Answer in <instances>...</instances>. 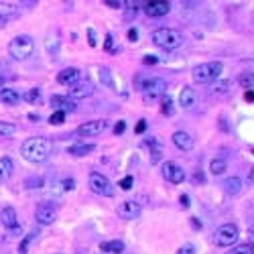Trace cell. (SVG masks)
<instances>
[{
    "instance_id": "obj_1",
    "label": "cell",
    "mask_w": 254,
    "mask_h": 254,
    "mask_svg": "<svg viewBox=\"0 0 254 254\" xmlns=\"http://www.w3.org/2000/svg\"><path fill=\"white\" fill-rule=\"evenodd\" d=\"M51 152H53V143L45 137H33V139H27L23 145H21V155L25 161L37 165V163H45Z\"/></svg>"
},
{
    "instance_id": "obj_2",
    "label": "cell",
    "mask_w": 254,
    "mask_h": 254,
    "mask_svg": "<svg viewBox=\"0 0 254 254\" xmlns=\"http://www.w3.org/2000/svg\"><path fill=\"white\" fill-rule=\"evenodd\" d=\"M152 43H155L159 49H165V51H173V49H179L183 45V35L175 29H167V27H161L152 33Z\"/></svg>"
},
{
    "instance_id": "obj_3",
    "label": "cell",
    "mask_w": 254,
    "mask_h": 254,
    "mask_svg": "<svg viewBox=\"0 0 254 254\" xmlns=\"http://www.w3.org/2000/svg\"><path fill=\"white\" fill-rule=\"evenodd\" d=\"M222 72H224L222 61H208V63H201V65L193 67L191 77L195 83H214V81H218L219 75H222Z\"/></svg>"
},
{
    "instance_id": "obj_4",
    "label": "cell",
    "mask_w": 254,
    "mask_h": 254,
    "mask_svg": "<svg viewBox=\"0 0 254 254\" xmlns=\"http://www.w3.org/2000/svg\"><path fill=\"white\" fill-rule=\"evenodd\" d=\"M8 53L16 61H25V59H29L33 53H35V41H33L31 35H16L8 43Z\"/></svg>"
},
{
    "instance_id": "obj_5",
    "label": "cell",
    "mask_w": 254,
    "mask_h": 254,
    "mask_svg": "<svg viewBox=\"0 0 254 254\" xmlns=\"http://www.w3.org/2000/svg\"><path fill=\"white\" fill-rule=\"evenodd\" d=\"M141 92H143L145 102H155L167 94V81L163 77L141 79Z\"/></svg>"
},
{
    "instance_id": "obj_6",
    "label": "cell",
    "mask_w": 254,
    "mask_h": 254,
    "mask_svg": "<svg viewBox=\"0 0 254 254\" xmlns=\"http://www.w3.org/2000/svg\"><path fill=\"white\" fill-rule=\"evenodd\" d=\"M90 189L96 193V195H102V197H112L116 193V187H114V183L104 175V173H100V171H92L90 173Z\"/></svg>"
},
{
    "instance_id": "obj_7",
    "label": "cell",
    "mask_w": 254,
    "mask_h": 254,
    "mask_svg": "<svg viewBox=\"0 0 254 254\" xmlns=\"http://www.w3.org/2000/svg\"><path fill=\"white\" fill-rule=\"evenodd\" d=\"M240 238V228L236 224H224L214 232V242L218 246H234Z\"/></svg>"
},
{
    "instance_id": "obj_8",
    "label": "cell",
    "mask_w": 254,
    "mask_h": 254,
    "mask_svg": "<svg viewBox=\"0 0 254 254\" xmlns=\"http://www.w3.org/2000/svg\"><path fill=\"white\" fill-rule=\"evenodd\" d=\"M94 94V83L90 79H79L73 86H70V92H67V98H72L73 102L79 98H90Z\"/></svg>"
},
{
    "instance_id": "obj_9",
    "label": "cell",
    "mask_w": 254,
    "mask_h": 254,
    "mask_svg": "<svg viewBox=\"0 0 254 254\" xmlns=\"http://www.w3.org/2000/svg\"><path fill=\"white\" fill-rule=\"evenodd\" d=\"M163 177L169 181V183H173V185H179V183H183L185 181V171L177 165V163H173V161H167V163H163Z\"/></svg>"
},
{
    "instance_id": "obj_10",
    "label": "cell",
    "mask_w": 254,
    "mask_h": 254,
    "mask_svg": "<svg viewBox=\"0 0 254 254\" xmlns=\"http://www.w3.org/2000/svg\"><path fill=\"white\" fill-rule=\"evenodd\" d=\"M108 126H110L108 120H90L86 124H81L75 132L79 134V137H98V134L108 130Z\"/></svg>"
},
{
    "instance_id": "obj_11",
    "label": "cell",
    "mask_w": 254,
    "mask_h": 254,
    "mask_svg": "<svg viewBox=\"0 0 254 254\" xmlns=\"http://www.w3.org/2000/svg\"><path fill=\"white\" fill-rule=\"evenodd\" d=\"M141 214H143V206L134 199H126L118 206V216H120L122 219H137Z\"/></svg>"
},
{
    "instance_id": "obj_12",
    "label": "cell",
    "mask_w": 254,
    "mask_h": 254,
    "mask_svg": "<svg viewBox=\"0 0 254 254\" xmlns=\"http://www.w3.org/2000/svg\"><path fill=\"white\" fill-rule=\"evenodd\" d=\"M145 12L150 19H161V16L171 12V2H167V0H152V2L145 4Z\"/></svg>"
},
{
    "instance_id": "obj_13",
    "label": "cell",
    "mask_w": 254,
    "mask_h": 254,
    "mask_svg": "<svg viewBox=\"0 0 254 254\" xmlns=\"http://www.w3.org/2000/svg\"><path fill=\"white\" fill-rule=\"evenodd\" d=\"M35 219L41 226H51L57 219V210L53 206H49V203H41L35 210Z\"/></svg>"
},
{
    "instance_id": "obj_14",
    "label": "cell",
    "mask_w": 254,
    "mask_h": 254,
    "mask_svg": "<svg viewBox=\"0 0 254 254\" xmlns=\"http://www.w3.org/2000/svg\"><path fill=\"white\" fill-rule=\"evenodd\" d=\"M0 222H2L4 228L8 230H14V232H19V216H16V210L12 206H6L2 208V212H0Z\"/></svg>"
},
{
    "instance_id": "obj_15",
    "label": "cell",
    "mask_w": 254,
    "mask_h": 254,
    "mask_svg": "<svg viewBox=\"0 0 254 254\" xmlns=\"http://www.w3.org/2000/svg\"><path fill=\"white\" fill-rule=\"evenodd\" d=\"M51 106H53L55 110H61V112H75V108H77V104L72 100V98H67V96H59V94H55V96H51Z\"/></svg>"
},
{
    "instance_id": "obj_16",
    "label": "cell",
    "mask_w": 254,
    "mask_h": 254,
    "mask_svg": "<svg viewBox=\"0 0 254 254\" xmlns=\"http://www.w3.org/2000/svg\"><path fill=\"white\" fill-rule=\"evenodd\" d=\"M171 141H173V145H175L179 150H191V148H193V145H195V141L191 139V134H187L185 130H177V132H173Z\"/></svg>"
},
{
    "instance_id": "obj_17",
    "label": "cell",
    "mask_w": 254,
    "mask_h": 254,
    "mask_svg": "<svg viewBox=\"0 0 254 254\" xmlns=\"http://www.w3.org/2000/svg\"><path fill=\"white\" fill-rule=\"evenodd\" d=\"M79 75H81V72L77 67H65V70H61L57 73V81L61 86H73L75 81H79Z\"/></svg>"
},
{
    "instance_id": "obj_18",
    "label": "cell",
    "mask_w": 254,
    "mask_h": 254,
    "mask_svg": "<svg viewBox=\"0 0 254 254\" xmlns=\"http://www.w3.org/2000/svg\"><path fill=\"white\" fill-rule=\"evenodd\" d=\"M195 100H197L195 90H193L191 86H183V90H181V94H179V106L191 108V106H195Z\"/></svg>"
},
{
    "instance_id": "obj_19",
    "label": "cell",
    "mask_w": 254,
    "mask_h": 254,
    "mask_svg": "<svg viewBox=\"0 0 254 254\" xmlns=\"http://www.w3.org/2000/svg\"><path fill=\"white\" fill-rule=\"evenodd\" d=\"M19 16V6H16L14 2H0V21H12Z\"/></svg>"
},
{
    "instance_id": "obj_20",
    "label": "cell",
    "mask_w": 254,
    "mask_h": 254,
    "mask_svg": "<svg viewBox=\"0 0 254 254\" xmlns=\"http://www.w3.org/2000/svg\"><path fill=\"white\" fill-rule=\"evenodd\" d=\"M96 150V145L94 143H77V145H72L70 148H67V152L73 157H86L90 155V152Z\"/></svg>"
},
{
    "instance_id": "obj_21",
    "label": "cell",
    "mask_w": 254,
    "mask_h": 254,
    "mask_svg": "<svg viewBox=\"0 0 254 254\" xmlns=\"http://www.w3.org/2000/svg\"><path fill=\"white\" fill-rule=\"evenodd\" d=\"M0 100H2V104H6V106H16L21 102V94L12 88H2L0 90Z\"/></svg>"
},
{
    "instance_id": "obj_22",
    "label": "cell",
    "mask_w": 254,
    "mask_h": 254,
    "mask_svg": "<svg viewBox=\"0 0 254 254\" xmlns=\"http://www.w3.org/2000/svg\"><path fill=\"white\" fill-rule=\"evenodd\" d=\"M222 187H224V191L228 195H238L242 191V179L240 177H228Z\"/></svg>"
},
{
    "instance_id": "obj_23",
    "label": "cell",
    "mask_w": 254,
    "mask_h": 254,
    "mask_svg": "<svg viewBox=\"0 0 254 254\" xmlns=\"http://www.w3.org/2000/svg\"><path fill=\"white\" fill-rule=\"evenodd\" d=\"M12 171H14L12 159H10V157H2V159H0V183L8 181L10 175H12Z\"/></svg>"
},
{
    "instance_id": "obj_24",
    "label": "cell",
    "mask_w": 254,
    "mask_h": 254,
    "mask_svg": "<svg viewBox=\"0 0 254 254\" xmlns=\"http://www.w3.org/2000/svg\"><path fill=\"white\" fill-rule=\"evenodd\" d=\"M124 242L122 240H110V242H102L100 250L102 252H108V254H122L124 252Z\"/></svg>"
},
{
    "instance_id": "obj_25",
    "label": "cell",
    "mask_w": 254,
    "mask_h": 254,
    "mask_svg": "<svg viewBox=\"0 0 254 254\" xmlns=\"http://www.w3.org/2000/svg\"><path fill=\"white\" fill-rule=\"evenodd\" d=\"M226 169H228V165H226L224 159H212V161H210V173H212L214 177L224 175Z\"/></svg>"
},
{
    "instance_id": "obj_26",
    "label": "cell",
    "mask_w": 254,
    "mask_h": 254,
    "mask_svg": "<svg viewBox=\"0 0 254 254\" xmlns=\"http://www.w3.org/2000/svg\"><path fill=\"white\" fill-rule=\"evenodd\" d=\"M35 238H39V230H33V232H29L25 238L21 240V244H19V252L21 254H27L29 252V246H31V242L35 240Z\"/></svg>"
},
{
    "instance_id": "obj_27",
    "label": "cell",
    "mask_w": 254,
    "mask_h": 254,
    "mask_svg": "<svg viewBox=\"0 0 254 254\" xmlns=\"http://www.w3.org/2000/svg\"><path fill=\"white\" fill-rule=\"evenodd\" d=\"M161 112H163V116H171L175 110H173V98L169 96V94H165L163 98H161Z\"/></svg>"
},
{
    "instance_id": "obj_28",
    "label": "cell",
    "mask_w": 254,
    "mask_h": 254,
    "mask_svg": "<svg viewBox=\"0 0 254 254\" xmlns=\"http://www.w3.org/2000/svg\"><path fill=\"white\" fill-rule=\"evenodd\" d=\"M228 88H230V81H216L210 94H212V96H216V98L226 96V94H228Z\"/></svg>"
},
{
    "instance_id": "obj_29",
    "label": "cell",
    "mask_w": 254,
    "mask_h": 254,
    "mask_svg": "<svg viewBox=\"0 0 254 254\" xmlns=\"http://www.w3.org/2000/svg\"><path fill=\"white\" fill-rule=\"evenodd\" d=\"M21 98H23L25 102H29V104H35V102L41 100V90H39V88H31V90H27Z\"/></svg>"
},
{
    "instance_id": "obj_30",
    "label": "cell",
    "mask_w": 254,
    "mask_h": 254,
    "mask_svg": "<svg viewBox=\"0 0 254 254\" xmlns=\"http://www.w3.org/2000/svg\"><path fill=\"white\" fill-rule=\"evenodd\" d=\"M150 163H159L161 161V155H163V146L157 143V141H150Z\"/></svg>"
},
{
    "instance_id": "obj_31",
    "label": "cell",
    "mask_w": 254,
    "mask_h": 254,
    "mask_svg": "<svg viewBox=\"0 0 254 254\" xmlns=\"http://www.w3.org/2000/svg\"><path fill=\"white\" fill-rule=\"evenodd\" d=\"M240 86H242L246 92H252V88H254V79H252V73H250V72H246V73L240 75Z\"/></svg>"
},
{
    "instance_id": "obj_32",
    "label": "cell",
    "mask_w": 254,
    "mask_h": 254,
    "mask_svg": "<svg viewBox=\"0 0 254 254\" xmlns=\"http://www.w3.org/2000/svg\"><path fill=\"white\" fill-rule=\"evenodd\" d=\"M45 45H47V51H49V53L53 55V57H57V53H59V41H57V37L53 39V37L49 35V37H47V43H45Z\"/></svg>"
},
{
    "instance_id": "obj_33",
    "label": "cell",
    "mask_w": 254,
    "mask_h": 254,
    "mask_svg": "<svg viewBox=\"0 0 254 254\" xmlns=\"http://www.w3.org/2000/svg\"><path fill=\"white\" fill-rule=\"evenodd\" d=\"M100 79H102V83H106L108 88H114V79H112V73L108 67H102L100 70Z\"/></svg>"
},
{
    "instance_id": "obj_34",
    "label": "cell",
    "mask_w": 254,
    "mask_h": 254,
    "mask_svg": "<svg viewBox=\"0 0 254 254\" xmlns=\"http://www.w3.org/2000/svg\"><path fill=\"white\" fill-rule=\"evenodd\" d=\"M226 254H252V244H236Z\"/></svg>"
},
{
    "instance_id": "obj_35",
    "label": "cell",
    "mask_w": 254,
    "mask_h": 254,
    "mask_svg": "<svg viewBox=\"0 0 254 254\" xmlns=\"http://www.w3.org/2000/svg\"><path fill=\"white\" fill-rule=\"evenodd\" d=\"M16 132V126L10 122H2L0 120V137H10V134Z\"/></svg>"
},
{
    "instance_id": "obj_36",
    "label": "cell",
    "mask_w": 254,
    "mask_h": 254,
    "mask_svg": "<svg viewBox=\"0 0 254 254\" xmlns=\"http://www.w3.org/2000/svg\"><path fill=\"white\" fill-rule=\"evenodd\" d=\"M49 122H51V124H55V126L63 124V122H65V112H61V110H55L53 114L49 116Z\"/></svg>"
},
{
    "instance_id": "obj_37",
    "label": "cell",
    "mask_w": 254,
    "mask_h": 254,
    "mask_svg": "<svg viewBox=\"0 0 254 254\" xmlns=\"http://www.w3.org/2000/svg\"><path fill=\"white\" fill-rule=\"evenodd\" d=\"M25 185L29 189H39V187H43V179L41 177H31V179H27Z\"/></svg>"
},
{
    "instance_id": "obj_38",
    "label": "cell",
    "mask_w": 254,
    "mask_h": 254,
    "mask_svg": "<svg viewBox=\"0 0 254 254\" xmlns=\"http://www.w3.org/2000/svg\"><path fill=\"white\" fill-rule=\"evenodd\" d=\"M61 185H63V191H73L75 189V179L73 177H65L61 181Z\"/></svg>"
},
{
    "instance_id": "obj_39",
    "label": "cell",
    "mask_w": 254,
    "mask_h": 254,
    "mask_svg": "<svg viewBox=\"0 0 254 254\" xmlns=\"http://www.w3.org/2000/svg\"><path fill=\"white\" fill-rule=\"evenodd\" d=\"M104 47H106V51H110V53H116V49H114V35H112V33H108V35H106Z\"/></svg>"
},
{
    "instance_id": "obj_40",
    "label": "cell",
    "mask_w": 254,
    "mask_h": 254,
    "mask_svg": "<svg viewBox=\"0 0 254 254\" xmlns=\"http://www.w3.org/2000/svg\"><path fill=\"white\" fill-rule=\"evenodd\" d=\"M177 254H197V248H195L193 244H183V246L177 250Z\"/></svg>"
},
{
    "instance_id": "obj_41",
    "label": "cell",
    "mask_w": 254,
    "mask_h": 254,
    "mask_svg": "<svg viewBox=\"0 0 254 254\" xmlns=\"http://www.w3.org/2000/svg\"><path fill=\"white\" fill-rule=\"evenodd\" d=\"M132 185H134V179H132L130 175H128V177H124V179L120 181V187H122L124 191H130V189H132Z\"/></svg>"
},
{
    "instance_id": "obj_42",
    "label": "cell",
    "mask_w": 254,
    "mask_h": 254,
    "mask_svg": "<svg viewBox=\"0 0 254 254\" xmlns=\"http://www.w3.org/2000/svg\"><path fill=\"white\" fill-rule=\"evenodd\" d=\"M179 203H181L183 210H189V208H191V197H189L187 193H183V195L179 197Z\"/></svg>"
},
{
    "instance_id": "obj_43",
    "label": "cell",
    "mask_w": 254,
    "mask_h": 254,
    "mask_svg": "<svg viewBox=\"0 0 254 254\" xmlns=\"http://www.w3.org/2000/svg\"><path fill=\"white\" fill-rule=\"evenodd\" d=\"M88 45H90V47H96V45H98V37H96V31H94L92 27L88 29Z\"/></svg>"
},
{
    "instance_id": "obj_44",
    "label": "cell",
    "mask_w": 254,
    "mask_h": 254,
    "mask_svg": "<svg viewBox=\"0 0 254 254\" xmlns=\"http://www.w3.org/2000/svg\"><path fill=\"white\" fill-rule=\"evenodd\" d=\"M128 41L130 43H137L139 41V29L137 27H130L128 29Z\"/></svg>"
},
{
    "instance_id": "obj_45",
    "label": "cell",
    "mask_w": 254,
    "mask_h": 254,
    "mask_svg": "<svg viewBox=\"0 0 254 254\" xmlns=\"http://www.w3.org/2000/svg\"><path fill=\"white\" fill-rule=\"evenodd\" d=\"M124 130H126V122L124 120H118L114 124V134H116V137H118V134H124Z\"/></svg>"
},
{
    "instance_id": "obj_46",
    "label": "cell",
    "mask_w": 254,
    "mask_h": 254,
    "mask_svg": "<svg viewBox=\"0 0 254 254\" xmlns=\"http://www.w3.org/2000/svg\"><path fill=\"white\" fill-rule=\"evenodd\" d=\"M104 4H106V6H110V8H122V6H124L122 0H106Z\"/></svg>"
},
{
    "instance_id": "obj_47",
    "label": "cell",
    "mask_w": 254,
    "mask_h": 254,
    "mask_svg": "<svg viewBox=\"0 0 254 254\" xmlns=\"http://www.w3.org/2000/svg\"><path fill=\"white\" fill-rule=\"evenodd\" d=\"M145 130H146V120L143 118V120H139V124H137V128H134V132H137V134H143Z\"/></svg>"
},
{
    "instance_id": "obj_48",
    "label": "cell",
    "mask_w": 254,
    "mask_h": 254,
    "mask_svg": "<svg viewBox=\"0 0 254 254\" xmlns=\"http://www.w3.org/2000/svg\"><path fill=\"white\" fill-rule=\"evenodd\" d=\"M143 63H146V65H155V63H159V57H157V55H146V57L143 59Z\"/></svg>"
},
{
    "instance_id": "obj_49",
    "label": "cell",
    "mask_w": 254,
    "mask_h": 254,
    "mask_svg": "<svg viewBox=\"0 0 254 254\" xmlns=\"http://www.w3.org/2000/svg\"><path fill=\"white\" fill-rule=\"evenodd\" d=\"M191 226H193V230H201V226H203V224L199 222L197 218H191Z\"/></svg>"
},
{
    "instance_id": "obj_50",
    "label": "cell",
    "mask_w": 254,
    "mask_h": 254,
    "mask_svg": "<svg viewBox=\"0 0 254 254\" xmlns=\"http://www.w3.org/2000/svg\"><path fill=\"white\" fill-rule=\"evenodd\" d=\"M244 98H246L248 102H252V100H254V96H252V92H246V94H244Z\"/></svg>"
},
{
    "instance_id": "obj_51",
    "label": "cell",
    "mask_w": 254,
    "mask_h": 254,
    "mask_svg": "<svg viewBox=\"0 0 254 254\" xmlns=\"http://www.w3.org/2000/svg\"><path fill=\"white\" fill-rule=\"evenodd\" d=\"M4 88V75H0V90Z\"/></svg>"
},
{
    "instance_id": "obj_52",
    "label": "cell",
    "mask_w": 254,
    "mask_h": 254,
    "mask_svg": "<svg viewBox=\"0 0 254 254\" xmlns=\"http://www.w3.org/2000/svg\"><path fill=\"white\" fill-rule=\"evenodd\" d=\"M2 27H6V23H4V21H0V29H2Z\"/></svg>"
}]
</instances>
